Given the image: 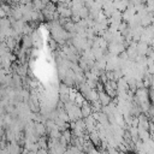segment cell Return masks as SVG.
<instances>
[{
    "instance_id": "4",
    "label": "cell",
    "mask_w": 154,
    "mask_h": 154,
    "mask_svg": "<svg viewBox=\"0 0 154 154\" xmlns=\"http://www.w3.org/2000/svg\"><path fill=\"white\" fill-rule=\"evenodd\" d=\"M51 1H52V2H59L60 0H51Z\"/></svg>"
},
{
    "instance_id": "3",
    "label": "cell",
    "mask_w": 154,
    "mask_h": 154,
    "mask_svg": "<svg viewBox=\"0 0 154 154\" xmlns=\"http://www.w3.org/2000/svg\"><path fill=\"white\" fill-rule=\"evenodd\" d=\"M81 112H82V116H83V117H88V116L91 113V106H89V105L84 101L83 105L81 106Z\"/></svg>"
},
{
    "instance_id": "1",
    "label": "cell",
    "mask_w": 154,
    "mask_h": 154,
    "mask_svg": "<svg viewBox=\"0 0 154 154\" xmlns=\"http://www.w3.org/2000/svg\"><path fill=\"white\" fill-rule=\"evenodd\" d=\"M148 48H149V45L146 43V42H142V41H140V42L137 43V47H136L137 53H138L140 55H147Z\"/></svg>"
},
{
    "instance_id": "2",
    "label": "cell",
    "mask_w": 154,
    "mask_h": 154,
    "mask_svg": "<svg viewBox=\"0 0 154 154\" xmlns=\"http://www.w3.org/2000/svg\"><path fill=\"white\" fill-rule=\"evenodd\" d=\"M99 101H100V103L102 106H106V105H108L111 102V96L105 91H100L99 93Z\"/></svg>"
},
{
    "instance_id": "5",
    "label": "cell",
    "mask_w": 154,
    "mask_h": 154,
    "mask_svg": "<svg viewBox=\"0 0 154 154\" xmlns=\"http://www.w3.org/2000/svg\"><path fill=\"white\" fill-rule=\"evenodd\" d=\"M152 48H153V49H154V41H153V42H152Z\"/></svg>"
}]
</instances>
